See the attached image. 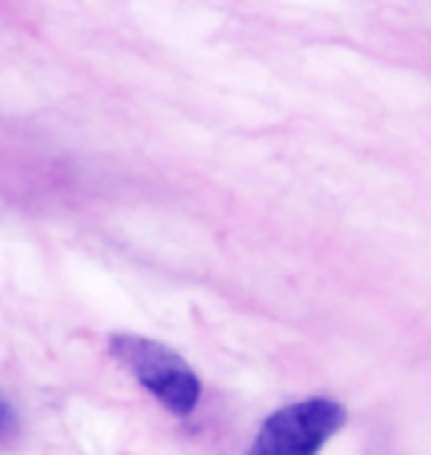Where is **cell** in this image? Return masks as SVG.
<instances>
[{
	"mask_svg": "<svg viewBox=\"0 0 431 455\" xmlns=\"http://www.w3.org/2000/svg\"><path fill=\"white\" fill-rule=\"evenodd\" d=\"M116 361L166 408V411L187 417L198 408L201 399V379L198 372L157 340L140 338V334H116L113 343Z\"/></svg>",
	"mask_w": 431,
	"mask_h": 455,
	"instance_id": "1",
	"label": "cell"
},
{
	"mask_svg": "<svg viewBox=\"0 0 431 455\" xmlns=\"http://www.w3.org/2000/svg\"><path fill=\"white\" fill-rule=\"evenodd\" d=\"M346 426V408L337 399L310 396L283 405L266 417L249 455H319V450Z\"/></svg>",
	"mask_w": 431,
	"mask_h": 455,
	"instance_id": "2",
	"label": "cell"
},
{
	"mask_svg": "<svg viewBox=\"0 0 431 455\" xmlns=\"http://www.w3.org/2000/svg\"><path fill=\"white\" fill-rule=\"evenodd\" d=\"M15 411H12V405L6 403V399H0V441L6 438L9 432L15 429Z\"/></svg>",
	"mask_w": 431,
	"mask_h": 455,
	"instance_id": "3",
	"label": "cell"
}]
</instances>
